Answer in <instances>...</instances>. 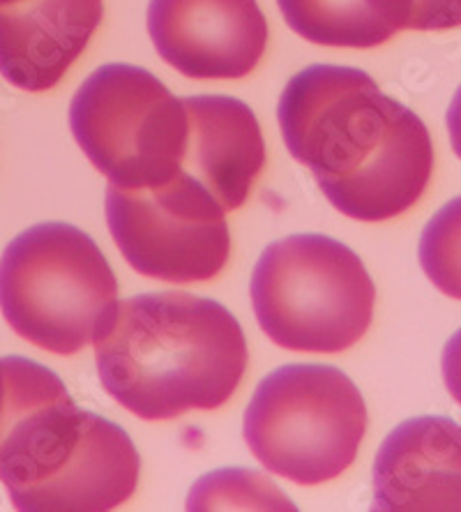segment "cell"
<instances>
[{
	"label": "cell",
	"instance_id": "cell-5",
	"mask_svg": "<svg viewBox=\"0 0 461 512\" xmlns=\"http://www.w3.org/2000/svg\"><path fill=\"white\" fill-rule=\"evenodd\" d=\"M263 333L282 349L342 353L374 319L376 289L351 247L321 233H296L266 247L252 275Z\"/></svg>",
	"mask_w": 461,
	"mask_h": 512
},
{
	"label": "cell",
	"instance_id": "cell-16",
	"mask_svg": "<svg viewBox=\"0 0 461 512\" xmlns=\"http://www.w3.org/2000/svg\"><path fill=\"white\" fill-rule=\"evenodd\" d=\"M461 26V0H411L408 30H450Z\"/></svg>",
	"mask_w": 461,
	"mask_h": 512
},
{
	"label": "cell",
	"instance_id": "cell-6",
	"mask_svg": "<svg viewBox=\"0 0 461 512\" xmlns=\"http://www.w3.org/2000/svg\"><path fill=\"white\" fill-rule=\"evenodd\" d=\"M365 432V399L332 365L279 367L259 383L245 411V441L254 457L298 485L342 476Z\"/></svg>",
	"mask_w": 461,
	"mask_h": 512
},
{
	"label": "cell",
	"instance_id": "cell-19",
	"mask_svg": "<svg viewBox=\"0 0 461 512\" xmlns=\"http://www.w3.org/2000/svg\"><path fill=\"white\" fill-rule=\"evenodd\" d=\"M21 0H0V7H10V5H17Z\"/></svg>",
	"mask_w": 461,
	"mask_h": 512
},
{
	"label": "cell",
	"instance_id": "cell-4",
	"mask_svg": "<svg viewBox=\"0 0 461 512\" xmlns=\"http://www.w3.org/2000/svg\"><path fill=\"white\" fill-rule=\"evenodd\" d=\"M0 310L14 333L58 356L95 344L118 310V282L88 233L35 224L0 259Z\"/></svg>",
	"mask_w": 461,
	"mask_h": 512
},
{
	"label": "cell",
	"instance_id": "cell-7",
	"mask_svg": "<svg viewBox=\"0 0 461 512\" xmlns=\"http://www.w3.org/2000/svg\"><path fill=\"white\" fill-rule=\"evenodd\" d=\"M74 139L111 185L134 190L176 178L190 139L185 102L153 72L136 65H102L70 104Z\"/></svg>",
	"mask_w": 461,
	"mask_h": 512
},
{
	"label": "cell",
	"instance_id": "cell-8",
	"mask_svg": "<svg viewBox=\"0 0 461 512\" xmlns=\"http://www.w3.org/2000/svg\"><path fill=\"white\" fill-rule=\"evenodd\" d=\"M224 208L190 173L155 187L109 185L107 222L136 273L162 282H208L231 254Z\"/></svg>",
	"mask_w": 461,
	"mask_h": 512
},
{
	"label": "cell",
	"instance_id": "cell-11",
	"mask_svg": "<svg viewBox=\"0 0 461 512\" xmlns=\"http://www.w3.org/2000/svg\"><path fill=\"white\" fill-rule=\"evenodd\" d=\"M102 0H21L0 7V74L28 93H47L88 49Z\"/></svg>",
	"mask_w": 461,
	"mask_h": 512
},
{
	"label": "cell",
	"instance_id": "cell-15",
	"mask_svg": "<svg viewBox=\"0 0 461 512\" xmlns=\"http://www.w3.org/2000/svg\"><path fill=\"white\" fill-rule=\"evenodd\" d=\"M231 501H240V508H252L259 501L261 508H291L289 499L270 485L259 473L252 471H219L201 478L199 485L192 489L190 510H210V508H229Z\"/></svg>",
	"mask_w": 461,
	"mask_h": 512
},
{
	"label": "cell",
	"instance_id": "cell-1",
	"mask_svg": "<svg viewBox=\"0 0 461 512\" xmlns=\"http://www.w3.org/2000/svg\"><path fill=\"white\" fill-rule=\"evenodd\" d=\"M277 120L289 153L351 220L404 215L432 180L427 125L358 67L298 72L279 97Z\"/></svg>",
	"mask_w": 461,
	"mask_h": 512
},
{
	"label": "cell",
	"instance_id": "cell-12",
	"mask_svg": "<svg viewBox=\"0 0 461 512\" xmlns=\"http://www.w3.org/2000/svg\"><path fill=\"white\" fill-rule=\"evenodd\" d=\"M190 139L180 171L206 187L224 213L245 206L266 167V143L254 111L229 95L185 97Z\"/></svg>",
	"mask_w": 461,
	"mask_h": 512
},
{
	"label": "cell",
	"instance_id": "cell-10",
	"mask_svg": "<svg viewBox=\"0 0 461 512\" xmlns=\"http://www.w3.org/2000/svg\"><path fill=\"white\" fill-rule=\"evenodd\" d=\"M374 510L461 512V425L420 416L392 429L376 455Z\"/></svg>",
	"mask_w": 461,
	"mask_h": 512
},
{
	"label": "cell",
	"instance_id": "cell-9",
	"mask_svg": "<svg viewBox=\"0 0 461 512\" xmlns=\"http://www.w3.org/2000/svg\"><path fill=\"white\" fill-rule=\"evenodd\" d=\"M148 33L164 63L192 79H243L268 47L256 0H150Z\"/></svg>",
	"mask_w": 461,
	"mask_h": 512
},
{
	"label": "cell",
	"instance_id": "cell-13",
	"mask_svg": "<svg viewBox=\"0 0 461 512\" xmlns=\"http://www.w3.org/2000/svg\"><path fill=\"white\" fill-rule=\"evenodd\" d=\"M286 24L323 47L372 49L408 30L411 0H277Z\"/></svg>",
	"mask_w": 461,
	"mask_h": 512
},
{
	"label": "cell",
	"instance_id": "cell-3",
	"mask_svg": "<svg viewBox=\"0 0 461 512\" xmlns=\"http://www.w3.org/2000/svg\"><path fill=\"white\" fill-rule=\"evenodd\" d=\"M107 393L141 420H171L229 402L247 370L243 328L217 300L183 291L118 303L95 340Z\"/></svg>",
	"mask_w": 461,
	"mask_h": 512
},
{
	"label": "cell",
	"instance_id": "cell-14",
	"mask_svg": "<svg viewBox=\"0 0 461 512\" xmlns=\"http://www.w3.org/2000/svg\"><path fill=\"white\" fill-rule=\"evenodd\" d=\"M420 263L445 296L461 300V197L429 220L420 238Z\"/></svg>",
	"mask_w": 461,
	"mask_h": 512
},
{
	"label": "cell",
	"instance_id": "cell-2",
	"mask_svg": "<svg viewBox=\"0 0 461 512\" xmlns=\"http://www.w3.org/2000/svg\"><path fill=\"white\" fill-rule=\"evenodd\" d=\"M141 459L123 427L79 409L56 372L0 358V483L24 512H107L132 499Z\"/></svg>",
	"mask_w": 461,
	"mask_h": 512
},
{
	"label": "cell",
	"instance_id": "cell-17",
	"mask_svg": "<svg viewBox=\"0 0 461 512\" xmlns=\"http://www.w3.org/2000/svg\"><path fill=\"white\" fill-rule=\"evenodd\" d=\"M443 379L448 386L450 395L455 397V402L461 406V328L450 337V342L443 349Z\"/></svg>",
	"mask_w": 461,
	"mask_h": 512
},
{
	"label": "cell",
	"instance_id": "cell-18",
	"mask_svg": "<svg viewBox=\"0 0 461 512\" xmlns=\"http://www.w3.org/2000/svg\"><path fill=\"white\" fill-rule=\"evenodd\" d=\"M448 130H450V141L452 150H455L457 157L461 160V86L452 97V104L448 109Z\"/></svg>",
	"mask_w": 461,
	"mask_h": 512
}]
</instances>
